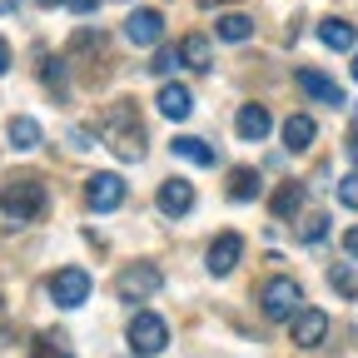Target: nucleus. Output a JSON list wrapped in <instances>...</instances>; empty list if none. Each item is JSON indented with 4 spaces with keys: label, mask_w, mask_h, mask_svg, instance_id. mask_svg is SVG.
I'll list each match as a JSON object with an SVG mask.
<instances>
[{
    "label": "nucleus",
    "mask_w": 358,
    "mask_h": 358,
    "mask_svg": "<svg viewBox=\"0 0 358 358\" xmlns=\"http://www.w3.org/2000/svg\"><path fill=\"white\" fill-rule=\"evenodd\" d=\"M0 209H6L15 224L40 219V214H45V185H40V179H30V174L6 179V185H0Z\"/></svg>",
    "instance_id": "obj_1"
},
{
    "label": "nucleus",
    "mask_w": 358,
    "mask_h": 358,
    "mask_svg": "<svg viewBox=\"0 0 358 358\" xmlns=\"http://www.w3.org/2000/svg\"><path fill=\"white\" fill-rule=\"evenodd\" d=\"M105 129H110V150H115L124 164L145 159V129H140V120H134V105H129V100H120V105L110 110Z\"/></svg>",
    "instance_id": "obj_2"
},
{
    "label": "nucleus",
    "mask_w": 358,
    "mask_h": 358,
    "mask_svg": "<svg viewBox=\"0 0 358 358\" xmlns=\"http://www.w3.org/2000/svg\"><path fill=\"white\" fill-rule=\"evenodd\" d=\"M159 289H164V274H159L155 264H124L120 279H115V294L124 303H150Z\"/></svg>",
    "instance_id": "obj_3"
},
{
    "label": "nucleus",
    "mask_w": 358,
    "mask_h": 358,
    "mask_svg": "<svg viewBox=\"0 0 358 358\" xmlns=\"http://www.w3.org/2000/svg\"><path fill=\"white\" fill-rule=\"evenodd\" d=\"M259 308H264V319H274V324H284V319H294V313L303 308V289H299V279H268L264 284V294H259Z\"/></svg>",
    "instance_id": "obj_4"
},
{
    "label": "nucleus",
    "mask_w": 358,
    "mask_h": 358,
    "mask_svg": "<svg viewBox=\"0 0 358 358\" xmlns=\"http://www.w3.org/2000/svg\"><path fill=\"white\" fill-rule=\"evenodd\" d=\"M164 343H169V324L159 319V313H134V319H129V348L140 358L164 353Z\"/></svg>",
    "instance_id": "obj_5"
},
{
    "label": "nucleus",
    "mask_w": 358,
    "mask_h": 358,
    "mask_svg": "<svg viewBox=\"0 0 358 358\" xmlns=\"http://www.w3.org/2000/svg\"><path fill=\"white\" fill-rule=\"evenodd\" d=\"M85 204L95 209V214H110L124 204V179L120 174H90V185H85Z\"/></svg>",
    "instance_id": "obj_6"
},
{
    "label": "nucleus",
    "mask_w": 358,
    "mask_h": 358,
    "mask_svg": "<svg viewBox=\"0 0 358 358\" xmlns=\"http://www.w3.org/2000/svg\"><path fill=\"white\" fill-rule=\"evenodd\" d=\"M50 299L60 308H80L90 299V274L85 268H60V274H50Z\"/></svg>",
    "instance_id": "obj_7"
},
{
    "label": "nucleus",
    "mask_w": 358,
    "mask_h": 358,
    "mask_svg": "<svg viewBox=\"0 0 358 358\" xmlns=\"http://www.w3.org/2000/svg\"><path fill=\"white\" fill-rule=\"evenodd\" d=\"M239 259H244V239H239V234H219V239L209 244V254H204V264H209V274H214V279L234 274Z\"/></svg>",
    "instance_id": "obj_8"
},
{
    "label": "nucleus",
    "mask_w": 358,
    "mask_h": 358,
    "mask_svg": "<svg viewBox=\"0 0 358 358\" xmlns=\"http://www.w3.org/2000/svg\"><path fill=\"white\" fill-rule=\"evenodd\" d=\"M289 334H294L299 348H319V343L329 338V319H324L319 308H299L294 319H289Z\"/></svg>",
    "instance_id": "obj_9"
},
{
    "label": "nucleus",
    "mask_w": 358,
    "mask_h": 358,
    "mask_svg": "<svg viewBox=\"0 0 358 358\" xmlns=\"http://www.w3.org/2000/svg\"><path fill=\"white\" fill-rule=\"evenodd\" d=\"M159 209H164L169 219L189 214V209H194V185H189V179H179V174H169L164 185H159Z\"/></svg>",
    "instance_id": "obj_10"
},
{
    "label": "nucleus",
    "mask_w": 358,
    "mask_h": 358,
    "mask_svg": "<svg viewBox=\"0 0 358 358\" xmlns=\"http://www.w3.org/2000/svg\"><path fill=\"white\" fill-rule=\"evenodd\" d=\"M124 35H129L134 45H159V35H164V15H159V10H134V15L124 20Z\"/></svg>",
    "instance_id": "obj_11"
},
{
    "label": "nucleus",
    "mask_w": 358,
    "mask_h": 358,
    "mask_svg": "<svg viewBox=\"0 0 358 358\" xmlns=\"http://www.w3.org/2000/svg\"><path fill=\"white\" fill-rule=\"evenodd\" d=\"M299 90L308 100H319V105H343V90L329 75H319V70H299Z\"/></svg>",
    "instance_id": "obj_12"
},
{
    "label": "nucleus",
    "mask_w": 358,
    "mask_h": 358,
    "mask_svg": "<svg viewBox=\"0 0 358 358\" xmlns=\"http://www.w3.org/2000/svg\"><path fill=\"white\" fill-rule=\"evenodd\" d=\"M234 129L244 134V140H268L274 120H268V110H264V105H244V110L234 115Z\"/></svg>",
    "instance_id": "obj_13"
},
{
    "label": "nucleus",
    "mask_w": 358,
    "mask_h": 358,
    "mask_svg": "<svg viewBox=\"0 0 358 358\" xmlns=\"http://www.w3.org/2000/svg\"><path fill=\"white\" fill-rule=\"evenodd\" d=\"M155 105H159V115H164V120H189V110H194V95H189L185 85H164Z\"/></svg>",
    "instance_id": "obj_14"
},
{
    "label": "nucleus",
    "mask_w": 358,
    "mask_h": 358,
    "mask_svg": "<svg viewBox=\"0 0 358 358\" xmlns=\"http://www.w3.org/2000/svg\"><path fill=\"white\" fill-rule=\"evenodd\" d=\"M313 134H319V124H313L308 115H289V120H284V145H289L294 155H303V150L313 145Z\"/></svg>",
    "instance_id": "obj_15"
},
{
    "label": "nucleus",
    "mask_w": 358,
    "mask_h": 358,
    "mask_svg": "<svg viewBox=\"0 0 358 358\" xmlns=\"http://www.w3.org/2000/svg\"><path fill=\"white\" fill-rule=\"evenodd\" d=\"M179 60H185L189 70L204 75V70L214 65V50H209V40H204V35H185V40H179Z\"/></svg>",
    "instance_id": "obj_16"
},
{
    "label": "nucleus",
    "mask_w": 358,
    "mask_h": 358,
    "mask_svg": "<svg viewBox=\"0 0 358 358\" xmlns=\"http://www.w3.org/2000/svg\"><path fill=\"white\" fill-rule=\"evenodd\" d=\"M319 40L329 45V50H353V40H358V35H353V25H348V20L329 15V20L319 25Z\"/></svg>",
    "instance_id": "obj_17"
},
{
    "label": "nucleus",
    "mask_w": 358,
    "mask_h": 358,
    "mask_svg": "<svg viewBox=\"0 0 358 358\" xmlns=\"http://www.w3.org/2000/svg\"><path fill=\"white\" fill-rule=\"evenodd\" d=\"M169 150L179 155V159H189V164H214V150L204 145V140H194V134H179V140H169Z\"/></svg>",
    "instance_id": "obj_18"
},
{
    "label": "nucleus",
    "mask_w": 358,
    "mask_h": 358,
    "mask_svg": "<svg viewBox=\"0 0 358 358\" xmlns=\"http://www.w3.org/2000/svg\"><path fill=\"white\" fill-rule=\"evenodd\" d=\"M214 35H219L224 45H244V40L254 35V20H249V15H224V20L214 25Z\"/></svg>",
    "instance_id": "obj_19"
},
{
    "label": "nucleus",
    "mask_w": 358,
    "mask_h": 358,
    "mask_svg": "<svg viewBox=\"0 0 358 358\" xmlns=\"http://www.w3.org/2000/svg\"><path fill=\"white\" fill-rule=\"evenodd\" d=\"M299 204H303V185H294V179H289L284 189H274V199H268V209H274L279 219H294Z\"/></svg>",
    "instance_id": "obj_20"
},
{
    "label": "nucleus",
    "mask_w": 358,
    "mask_h": 358,
    "mask_svg": "<svg viewBox=\"0 0 358 358\" xmlns=\"http://www.w3.org/2000/svg\"><path fill=\"white\" fill-rule=\"evenodd\" d=\"M10 145H15V150H35V145H40V124H35L30 115H15V120H10Z\"/></svg>",
    "instance_id": "obj_21"
},
{
    "label": "nucleus",
    "mask_w": 358,
    "mask_h": 358,
    "mask_svg": "<svg viewBox=\"0 0 358 358\" xmlns=\"http://www.w3.org/2000/svg\"><path fill=\"white\" fill-rule=\"evenodd\" d=\"M229 199H259V169H234L229 174Z\"/></svg>",
    "instance_id": "obj_22"
},
{
    "label": "nucleus",
    "mask_w": 358,
    "mask_h": 358,
    "mask_svg": "<svg viewBox=\"0 0 358 358\" xmlns=\"http://www.w3.org/2000/svg\"><path fill=\"white\" fill-rule=\"evenodd\" d=\"M299 239H303V244H319V239H329V214H308V219L299 224Z\"/></svg>",
    "instance_id": "obj_23"
},
{
    "label": "nucleus",
    "mask_w": 358,
    "mask_h": 358,
    "mask_svg": "<svg viewBox=\"0 0 358 358\" xmlns=\"http://www.w3.org/2000/svg\"><path fill=\"white\" fill-rule=\"evenodd\" d=\"M329 284H334L338 294H348V299L358 294V274H353L348 264H334V268H329Z\"/></svg>",
    "instance_id": "obj_24"
},
{
    "label": "nucleus",
    "mask_w": 358,
    "mask_h": 358,
    "mask_svg": "<svg viewBox=\"0 0 358 358\" xmlns=\"http://www.w3.org/2000/svg\"><path fill=\"white\" fill-rule=\"evenodd\" d=\"M40 80L55 90V95H65V60H45L40 65Z\"/></svg>",
    "instance_id": "obj_25"
},
{
    "label": "nucleus",
    "mask_w": 358,
    "mask_h": 358,
    "mask_svg": "<svg viewBox=\"0 0 358 358\" xmlns=\"http://www.w3.org/2000/svg\"><path fill=\"white\" fill-rule=\"evenodd\" d=\"M150 70H155V75H174V70H179V50L159 45V50H155V60H150Z\"/></svg>",
    "instance_id": "obj_26"
},
{
    "label": "nucleus",
    "mask_w": 358,
    "mask_h": 358,
    "mask_svg": "<svg viewBox=\"0 0 358 358\" xmlns=\"http://www.w3.org/2000/svg\"><path fill=\"white\" fill-rule=\"evenodd\" d=\"M35 358H75V353L65 348V338H60V334H45V338H40V353H35Z\"/></svg>",
    "instance_id": "obj_27"
},
{
    "label": "nucleus",
    "mask_w": 358,
    "mask_h": 358,
    "mask_svg": "<svg viewBox=\"0 0 358 358\" xmlns=\"http://www.w3.org/2000/svg\"><path fill=\"white\" fill-rule=\"evenodd\" d=\"M338 199H343L348 209H358V174H348L343 185H338Z\"/></svg>",
    "instance_id": "obj_28"
},
{
    "label": "nucleus",
    "mask_w": 358,
    "mask_h": 358,
    "mask_svg": "<svg viewBox=\"0 0 358 358\" xmlns=\"http://www.w3.org/2000/svg\"><path fill=\"white\" fill-rule=\"evenodd\" d=\"M70 140H75V150H95V134L90 129H70Z\"/></svg>",
    "instance_id": "obj_29"
},
{
    "label": "nucleus",
    "mask_w": 358,
    "mask_h": 358,
    "mask_svg": "<svg viewBox=\"0 0 358 358\" xmlns=\"http://www.w3.org/2000/svg\"><path fill=\"white\" fill-rule=\"evenodd\" d=\"M65 6H70L75 15H90V10H95V6H100V0H65Z\"/></svg>",
    "instance_id": "obj_30"
},
{
    "label": "nucleus",
    "mask_w": 358,
    "mask_h": 358,
    "mask_svg": "<svg viewBox=\"0 0 358 358\" xmlns=\"http://www.w3.org/2000/svg\"><path fill=\"white\" fill-rule=\"evenodd\" d=\"M343 249H348V254H353V259H358V224H353V229H348V234H343Z\"/></svg>",
    "instance_id": "obj_31"
},
{
    "label": "nucleus",
    "mask_w": 358,
    "mask_h": 358,
    "mask_svg": "<svg viewBox=\"0 0 358 358\" xmlns=\"http://www.w3.org/2000/svg\"><path fill=\"white\" fill-rule=\"evenodd\" d=\"M6 70H10V45L0 40V75H6Z\"/></svg>",
    "instance_id": "obj_32"
},
{
    "label": "nucleus",
    "mask_w": 358,
    "mask_h": 358,
    "mask_svg": "<svg viewBox=\"0 0 358 358\" xmlns=\"http://www.w3.org/2000/svg\"><path fill=\"white\" fill-rule=\"evenodd\" d=\"M15 6H20V0H0V15H10Z\"/></svg>",
    "instance_id": "obj_33"
},
{
    "label": "nucleus",
    "mask_w": 358,
    "mask_h": 358,
    "mask_svg": "<svg viewBox=\"0 0 358 358\" xmlns=\"http://www.w3.org/2000/svg\"><path fill=\"white\" fill-rule=\"evenodd\" d=\"M199 6H204V10H219V6H229V0H199Z\"/></svg>",
    "instance_id": "obj_34"
},
{
    "label": "nucleus",
    "mask_w": 358,
    "mask_h": 358,
    "mask_svg": "<svg viewBox=\"0 0 358 358\" xmlns=\"http://www.w3.org/2000/svg\"><path fill=\"white\" fill-rule=\"evenodd\" d=\"M40 6H45V10H55V6H65V0H40Z\"/></svg>",
    "instance_id": "obj_35"
},
{
    "label": "nucleus",
    "mask_w": 358,
    "mask_h": 358,
    "mask_svg": "<svg viewBox=\"0 0 358 358\" xmlns=\"http://www.w3.org/2000/svg\"><path fill=\"white\" fill-rule=\"evenodd\" d=\"M348 155H353V164H358V145H353V150H348Z\"/></svg>",
    "instance_id": "obj_36"
},
{
    "label": "nucleus",
    "mask_w": 358,
    "mask_h": 358,
    "mask_svg": "<svg viewBox=\"0 0 358 358\" xmlns=\"http://www.w3.org/2000/svg\"><path fill=\"white\" fill-rule=\"evenodd\" d=\"M353 80H358V55H353Z\"/></svg>",
    "instance_id": "obj_37"
},
{
    "label": "nucleus",
    "mask_w": 358,
    "mask_h": 358,
    "mask_svg": "<svg viewBox=\"0 0 358 358\" xmlns=\"http://www.w3.org/2000/svg\"><path fill=\"white\" fill-rule=\"evenodd\" d=\"M353 124H358V110H353Z\"/></svg>",
    "instance_id": "obj_38"
}]
</instances>
